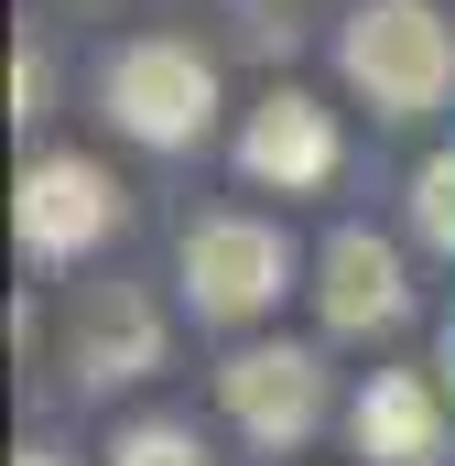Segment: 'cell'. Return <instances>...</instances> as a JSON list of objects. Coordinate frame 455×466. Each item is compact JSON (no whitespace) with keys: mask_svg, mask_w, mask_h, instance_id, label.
Returning <instances> with one entry per match:
<instances>
[{"mask_svg":"<svg viewBox=\"0 0 455 466\" xmlns=\"http://www.w3.org/2000/svg\"><path fill=\"white\" fill-rule=\"evenodd\" d=\"M337 76L347 98L390 130H423L455 98V22L434 0H358L337 22Z\"/></svg>","mask_w":455,"mask_h":466,"instance_id":"cell-1","label":"cell"},{"mask_svg":"<svg viewBox=\"0 0 455 466\" xmlns=\"http://www.w3.org/2000/svg\"><path fill=\"white\" fill-rule=\"evenodd\" d=\"M174 282H185L196 326L249 337V326L282 315V293L304 282V249H293L282 218H260V207H207V218H185V238H174Z\"/></svg>","mask_w":455,"mask_h":466,"instance_id":"cell-2","label":"cell"},{"mask_svg":"<svg viewBox=\"0 0 455 466\" xmlns=\"http://www.w3.org/2000/svg\"><path fill=\"white\" fill-rule=\"evenodd\" d=\"M98 109L130 152H207L228 119V87H217V55L185 44V33H130L109 66H98Z\"/></svg>","mask_w":455,"mask_h":466,"instance_id":"cell-3","label":"cell"},{"mask_svg":"<svg viewBox=\"0 0 455 466\" xmlns=\"http://www.w3.org/2000/svg\"><path fill=\"white\" fill-rule=\"evenodd\" d=\"M217 412H228V434L249 456H304L337 423V369L304 337H238L217 358Z\"/></svg>","mask_w":455,"mask_h":466,"instance_id":"cell-4","label":"cell"},{"mask_svg":"<svg viewBox=\"0 0 455 466\" xmlns=\"http://www.w3.org/2000/svg\"><path fill=\"white\" fill-rule=\"evenodd\" d=\"M119 228H130V196H119V174L98 152H33L11 174V238H22L33 271H76Z\"/></svg>","mask_w":455,"mask_h":466,"instance_id":"cell-5","label":"cell"},{"mask_svg":"<svg viewBox=\"0 0 455 466\" xmlns=\"http://www.w3.org/2000/svg\"><path fill=\"white\" fill-rule=\"evenodd\" d=\"M228 163H238L249 196H326L347 163V130L315 87H260L238 109V130H228Z\"/></svg>","mask_w":455,"mask_h":466,"instance_id":"cell-6","label":"cell"},{"mask_svg":"<svg viewBox=\"0 0 455 466\" xmlns=\"http://www.w3.org/2000/svg\"><path fill=\"white\" fill-rule=\"evenodd\" d=\"M315 326L326 337H390V326H412V260H401V238L358 228L347 218L326 249H315Z\"/></svg>","mask_w":455,"mask_h":466,"instance_id":"cell-7","label":"cell"},{"mask_svg":"<svg viewBox=\"0 0 455 466\" xmlns=\"http://www.w3.org/2000/svg\"><path fill=\"white\" fill-rule=\"evenodd\" d=\"M347 445L369 466H445V445H455L445 380L434 369H369L358 401H347Z\"/></svg>","mask_w":455,"mask_h":466,"instance_id":"cell-8","label":"cell"},{"mask_svg":"<svg viewBox=\"0 0 455 466\" xmlns=\"http://www.w3.org/2000/svg\"><path fill=\"white\" fill-rule=\"evenodd\" d=\"M66 369H76V390H98V401H109V390H130V380H152V369H163V315H152L141 293H119V282H109V293L76 315Z\"/></svg>","mask_w":455,"mask_h":466,"instance_id":"cell-9","label":"cell"},{"mask_svg":"<svg viewBox=\"0 0 455 466\" xmlns=\"http://www.w3.org/2000/svg\"><path fill=\"white\" fill-rule=\"evenodd\" d=\"M109 466H217V445H207L185 412H130L109 434Z\"/></svg>","mask_w":455,"mask_h":466,"instance_id":"cell-10","label":"cell"},{"mask_svg":"<svg viewBox=\"0 0 455 466\" xmlns=\"http://www.w3.org/2000/svg\"><path fill=\"white\" fill-rule=\"evenodd\" d=\"M401 218H412V238H423L434 260H455V152H423V163H412Z\"/></svg>","mask_w":455,"mask_h":466,"instance_id":"cell-11","label":"cell"},{"mask_svg":"<svg viewBox=\"0 0 455 466\" xmlns=\"http://www.w3.org/2000/svg\"><path fill=\"white\" fill-rule=\"evenodd\" d=\"M11 119H22V130L55 119V55H44V44H11Z\"/></svg>","mask_w":455,"mask_h":466,"instance_id":"cell-12","label":"cell"},{"mask_svg":"<svg viewBox=\"0 0 455 466\" xmlns=\"http://www.w3.org/2000/svg\"><path fill=\"white\" fill-rule=\"evenodd\" d=\"M11 466H76V456H66V445H22Z\"/></svg>","mask_w":455,"mask_h":466,"instance_id":"cell-13","label":"cell"}]
</instances>
